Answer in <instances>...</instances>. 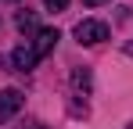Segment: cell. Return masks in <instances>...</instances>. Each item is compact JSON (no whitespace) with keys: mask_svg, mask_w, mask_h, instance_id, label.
I'll use <instances>...</instances> for the list:
<instances>
[{"mask_svg":"<svg viewBox=\"0 0 133 129\" xmlns=\"http://www.w3.org/2000/svg\"><path fill=\"white\" fill-rule=\"evenodd\" d=\"M25 97L18 90H0V122H7V118H15L18 111H22Z\"/></svg>","mask_w":133,"mask_h":129,"instance_id":"3957f363","label":"cell"},{"mask_svg":"<svg viewBox=\"0 0 133 129\" xmlns=\"http://www.w3.org/2000/svg\"><path fill=\"white\" fill-rule=\"evenodd\" d=\"M76 40L83 43V47H94V43H104L108 40V25L97 18H83L79 25H76Z\"/></svg>","mask_w":133,"mask_h":129,"instance_id":"7a4b0ae2","label":"cell"},{"mask_svg":"<svg viewBox=\"0 0 133 129\" xmlns=\"http://www.w3.org/2000/svg\"><path fill=\"white\" fill-rule=\"evenodd\" d=\"M36 129H43V126H36Z\"/></svg>","mask_w":133,"mask_h":129,"instance_id":"ba28073f","label":"cell"},{"mask_svg":"<svg viewBox=\"0 0 133 129\" xmlns=\"http://www.w3.org/2000/svg\"><path fill=\"white\" fill-rule=\"evenodd\" d=\"M43 4H47V11H65L68 7V0H43Z\"/></svg>","mask_w":133,"mask_h":129,"instance_id":"5b68a950","label":"cell"},{"mask_svg":"<svg viewBox=\"0 0 133 129\" xmlns=\"http://www.w3.org/2000/svg\"><path fill=\"white\" fill-rule=\"evenodd\" d=\"M58 40H61V36H58V29H40V32H36L29 43L15 47V54H11V64H15L18 72H32V68L43 61L50 50H54V43H58Z\"/></svg>","mask_w":133,"mask_h":129,"instance_id":"6da1fadb","label":"cell"},{"mask_svg":"<svg viewBox=\"0 0 133 129\" xmlns=\"http://www.w3.org/2000/svg\"><path fill=\"white\" fill-rule=\"evenodd\" d=\"M72 90H76V97H87L90 93V72L87 68H76L72 72Z\"/></svg>","mask_w":133,"mask_h":129,"instance_id":"277c9868","label":"cell"},{"mask_svg":"<svg viewBox=\"0 0 133 129\" xmlns=\"http://www.w3.org/2000/svg\"><path fill=\"white\" fill-rule=\"evenodd\" d=\"M18 25H22V29H32L36 18H32V15H18Z\"/></svg>","mask_w":133,"mask_h":129,"instance_id":"8992f818","label":"cell"},{"mask_svg":"<svg viewBox=\"0 0 133 129\" xmlns=\"http://www.w3.org/2000/svg\"><path fill=\"white\" fill-rule=\"evenodd\" d=\"M87 7H101V4H108V0H83Z\"/></svg>","mask_w":133,"mask_h":129,"instance_id":"52a82bcc","label":"cell"}]
</instances>
